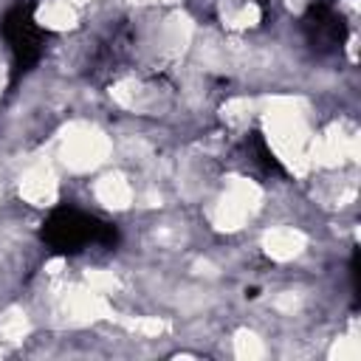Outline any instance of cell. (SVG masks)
<instances>
[{"instance_id": "obj_1", "label": "cell", "mask_w": 361, "mask_h": 361, "mask_svg": "<svg viewBox=\"0 0 361 361\" xmlns=\"http://www.w3.org/2000/svg\"><path fill=\"white\" fill-rule=\"evenodd\" d=\"M257 113L262 118V130H265L268 144L276 152V158L293 175H305L310 169L307 149H310V138H313L310 110H307L305 99H299V96H274Z\"/></svg>"}, {"instance_id": "obj_2", "label": "cell", "mask_w": 361, "mask_h": 361, "mask_svg": "<svg viewBox=\"0 0 361 361\" xmlns=\"http://www.w3.org/2000/svg\"><path fill=\"white\" fill-rule=\"evenodd\" d=\"M110 155H113V138L90 121L68 124L56 144V164L73 175L96 172L110 161Z\"/></svg>"}, {"instance_id": "obj_3", "label": "cell", "mask_w": 361, "mask_h": 361, "mask_svg": "<svg viewBox=\"0 0 361 361\" xmlns=\"http://www.w3.org/2000/svg\"><path fill=\"white\" fill-rule=\"evenodd\" d=\"M262 200H265V192L259 183H254L251 178H240V175L228 178L220 195L209 206V223L217 231L234 234L257 217V212L262 209Z\"/></svg>"}, {"instance_id": "obj_4", "label": "cell", "mask_w": 361, "mask_h": 361, "mask_svg": "<svg viewBox=\"0 0 361 361\" xmlns=\"http://www.w3.org/2000/svg\"><path fill=\"white\" fill-rule=\"evenodd\" d=\"M17 195H20V200H25L28 206H37V209L54 206L56 197H59V172H56V166L45 158L28 164L17 178Z\"/></svg>"}, {"instance_id": "obj_5", "label": "cell", "mask_w": 361, "mask_h": 361, "mask_svg": "<svg viewBox=\"0 0 361 361\" xmlns=\"http://www.w3.org/2000/svg\"><path fill=\"white\" fill-rule=\"evenodd\" d=\"M307 234L299 226H268L259 237V248L274 262H293L307 251Z\"/></svg>"}, {"instance_id": "obj_6", "label": "cell", "mask_w": 361, "mask_h": 361, "mask_svg": "<svg viewBox=\"0 0 361 361\" xmlns=\"http://www.w3.org/2000/svg\"><path fill=\"white\" fill-rule=\"evenodd\" d=\"M93 200L107 209V212H127L133 203H135V189L130 183V178L118 169H110V172H102L96 180H93Z\"/></svg>"}, {"instance_id": "obj_7", "label": "cell", "mask_w": 361, "mask_h": 361, "mask_svg": "<svg viewBox=\"0 0 361 361\" xmlns=\"http://www.w3.org/2000/svg\"><path fill=\"white\" fill-rule=\"evenodd\" d=\"M34 20L48 31L65 34V31H73L79 25V8L71 0H39Z\"/></svg>"}, {"instance_id": "obj_8", "label": "cell", "mask_w": 361, "mask_h": 361, "mask_svg": "<svg viewBox=\"0 0 361 361\" xmlns=\"http://www.w3.org/2000/svg\"><path fill=\"white\" fill-rule=\"evenodd\" d=\"M220 20L231 31H248V28L259 25L262 8L254 0H223L220 3Z\"/></svg>"}, {"instance_id": "obj_9", "label": "cell", "mask_w": 361, "mask_h": 361, "mask_svg": "<svg viewBox=\"0 0 361 361\" xmlns=\"http://www.w3.org/2000/svg\"><path fill=\"white\" fill-rule=\"evenodd\" d=\"M31 336V316L20 305H8L0 313V341L6 344H20Z\"/></svg>"}, {"instance_id": "obj_10", "label": "cell", "mask_w": 361, "mask_h": 361, "mask_svg": "<svg viewBox=\"0 0 361 361\" xmlns=\"http://www.w3.org/2000/svg\"><path fill=\"white\" fill-rule=\"evenodd\" d=\"M231 353L237 358H265L268 355V344L259 333L248 330V327H240L234 336H231Z\"/></svg>"}, {"instance_id": "obj_11", "label": "cell", "mask_w": 361, "mask_h": 361, "mask_svg": "<svg viewBox=\"0 0 361 361\" xmlns=\"http://www.w3.org/2000/svg\"><path fill=\"white\" fill-rule=\"evenodd\" d=\"M257 116V102L248 99V96H231L226 104H223V121L231 127V130H243L248 127V121Z\"/></svg>"}, {"instance_id": "obj_12", "label": "cell", "mask_w": 361, "mask_h": 361, "mask_svg": "<svg viewBox=\"0 0 361 361\" xmlns=\"http://www.w3.org/2000/svg\"><path fill=\"white\" fill-rule=\"evenodd\" d=\"M327 355H330V358H341V361H355V358L361 355V347H358V338H355V333L333 338V344H330Z\"/></svg>"}, {"instance_id": "obj_13", "label": "cell", "mask_w": 361, "mask_h": 361, "mask_svg": "<svg viewBox=\"0 0 361 361\" xmlns=\"http://www.w3.org/2000/svg\"><path fill=\"white\" fill-rule=\"evenodd\" d=\"M85 285H90L93 290H99V293L110 296V293L118 288V279H116V274H113V271L93 268V271H87V274H85Z\"/></svg>"}, {"instance_id": "obj_14", "label": "cell", "mask_w": 361, "mask_h": 361, "mask_svg": "<svg viewBox=\"0 0 361 361\" xmlns=\"http://www.w3.org/2000/svg\"><path fill=\"white\" fill-rule=\"evenodd\" d=\"M71 3H73V6L79 8V6H85V3H90V0H71Z\"/></svg>"}]
</instances>
